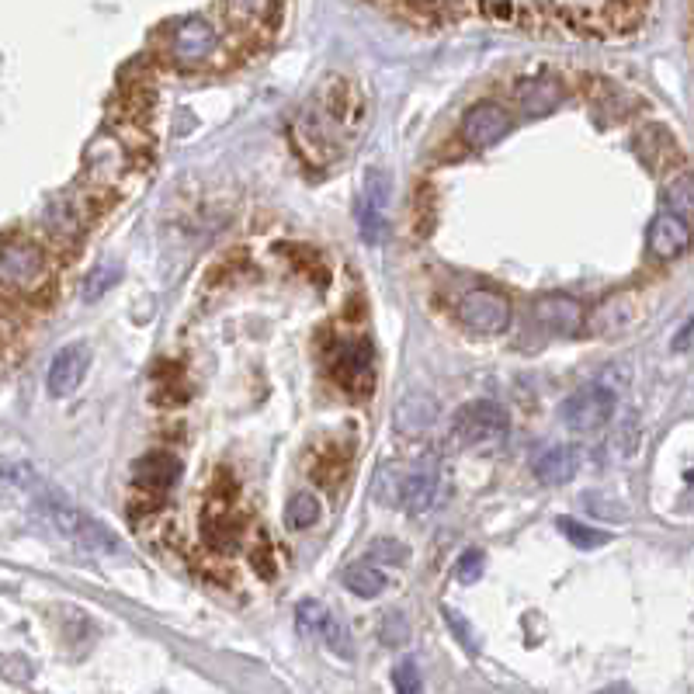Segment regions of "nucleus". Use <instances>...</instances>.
Masks as SVG:
<instances>
[{
    "instance_id": "1",
    "label": "nucleus",
    "mask_w": 694,
    "mask_h": 694,
    "mask_svg": "<svg viewBox=\"0 0 694 694\" xmlns=\"http://www.w3.org/2000/svg\"><path fill=\"white\" fill-rule=\"evenodd\" d=\"M361 125H365V94L354 80L327 73L295 115L292 136L309 164H330L351 150Z\"/></svg>"
},
{
    "instance_id": "2",
    "label": "nucleus",
    "mask_w": 694,
    "mask_h": 694,
    "mask_svg": "<svg viewBox=\"0 0 694 694\" xmlns=\"http://www.w3.org/2000/svg\"><path fill=\"white\" fill-rule=\"evenodd\" d=\"M0 476L11 479L14 486H21V490L32 497V504L39 507L42 518L53 524L59 535L70 538L73 545L94 552V556H115V552H122V542H118L105 524L98 518H91L87 511H80L77 504H70V500H66L63 493H56L49 483H42V479L35 476V469H28V465H0Z\"/></svg>"
},
{
    "instance_id": "3",
    "label": "nucleus",
    "mask_w": 694,
    "mask_h": 694,
    "mask_svg": "<svg viewBox=\"0 0 694 694\" xmlns=\"http://www.w3.org/2000/svg\"><path fill=\"white\" fill-rule=\"evenodd\" d=\"M552 28H566L583 39H615L629 35L646 18V7L636 4H545Z\"/></svg>"
},
{
    "instance_id": "4",
    "label": "nucleus",
    "mask_w": 694,
    "mask_h": 694,
    "mask_svg": "<svg viewBox=\"0 0 694 694\" xmlns=\"http://www.w3.org/2000/svg\"><path fill=\"white\" fill-rule=\"evenodd\" d=\"M223 46L226 32L216 21V11H195L171 28V59L177 66H188V70L209 66L223 53Z\"/></svg>"
},
{
    "instance_id": "5",
    "label": "nucleus",
    "mask_w": 694,
    "mask_h": 694,
    "mask_svg": "<svg viewBox=\"0 0 694 694\" xmlns=\"http://www.w3.org/2000/svg\"><path fill=\"white\" fill-rule=\"evenodd\" d=\"M49 278L46 250L32 240L21 236H7L0 240V285L14 292H35L42 289Z\"/></svg>"
},
{
    "instance_id": "6",
    "label": "nucleus",
    "mask_w": 694,
    "mask_h": 694,
    "mask_svg": "<svg viewBox=\"0 0 694 694\" xmlns=\"http://www.w3.org/2000/svg\"><path fill=\"white\" fill-rule=\"evenodd\" d=\"M452 438L462 448H483L497 445L507 438V413L493 400H472L465 403L452 420Z\"/></svg>"
},
{
    "instance_id": "7",
    "label": "nucleus",
    "mask_w": 694,
    "mask_h": 694,
    "mask_svg": "<svg viewBox=\"0 0 694 694\" xmlns=\"http://www.w3.org/2000/svg\"><path fill=\"white\" fill-rule=\"evenodd\" d=\"M389 195H393V177H389L386 167H372L365 174V184H361V240L368 247H379L386 240V209H389Z\"/></svg>"
},
{
    "instance_id": "8",
    "label": "nucleus",
    "mask_w": 694,
    "mask_h": 694,
    "mask_svg": "<svg viewBox=\"0 0 694 694\" xmlns=\"http://www.w3.org/2000/svg\"><path fill=\"white\" fill-rule=\"evenodd\" d=\"M459 323L472 334H504L511 327V302L493 289H472L459 299Z\"/></svg>"
},
{
    "instance_id": "9",
    "label": "nucleus",
    "mask_w": 694,
    "mask_h": 694,
    "mask_svg": "<svg viewBox=\"0 0 694 694\" xmlns=\"http://www.w3.org/2000/svg\"><path fill=\"white\" fill-rule=\"evenodd\" d=\"M618 396L604 386H587L577 389L570 400L563 403V424L577 434H594L615 417Z\"/></svg>"
},
{
    "instance_id": "10",
    "label": "nucleus",
    "mask_w": 694,
    "mask_h": 694,
    "mask_svg": "<svg viewBox=\"0 0 694 694\" xmlns=\"http://www.w3.org/2000/svg\"><path fill=\"white\" fill-rule=\"evenodd\" d=\"M511 132V115L497 105V101H476L469 112L462 115V139L476 150L500 143Z\"/></svg>"
},
{
    "instance_id": "11",
    "label": "nucleus",
    "mask_w": 694,
    "mask_h": 694,
    "mask_svg": "<svg viewBox=\"0 0 694 694\" xmlns=\"http://www.w3.org/2000/svg\"><path fill=\"white\" fill-rule=\"evenodd\" d=\"M639 313H642L639 295L636 292H618V295H608L604 302H597V309L587 316V327L601 337H618L629 327H636Z\"/></svg>"
},
{
    "instance_id": "12",
    "label": "nucleus",
    "mask_w": 694,
    "mask_h": 694,
    "mask_svg": "<svg viewBox=\"0 0 694 694\" xmlns=\"http://www.w3.org/2000/svg\"><path fill=\"white\" fill-rule=\"evenodd\" d=\"M334 372L337 382H344L351 393H365L372 386V344L365 337H354V341H341L334 354Z\"/></svg>"
},
{
    "instance_id": "13",
    "label": "nucleus",
    "mask_w": 694,
    "mask_h": 694,
    "mask_svg": "<svg viewBox=\"0 0 694 694\" xmlns=\"http://www.w3.org/2000/svg\"><path fill=\"white\" fill-rule=\"evenodd\" d=\"M87 365H91V347L87 344H66L63 351H56L53 365H49V393L53 396H70L77 393V386L84 382Z\"/></svg>"
},
{
    "instance_id": "14",
    "label": "nucleus",
    "mask_w": 694,
    "mask_h": 694,
    "mask_svg": "<svg viewBox=\"0 0 694 694\" xmlns=\"http://www.w3.org/2000/svg\"><path fill=\"white\" fill-rule=\"evenodd\" d=\"M438 486H441L438 483V465L434 462L417 465V469H410L403 476L400 504L413 514V518H420V514H427L434 504H438Z\"/></svg>"
},
{
    "instance_id": "15",
    "label": "nucleus",
    "mask_w": 694,
    "mask_h": 694,
    "mask_svg": "<svg viewBox=\"0 0 694 694\" xmlns=\"http://www.w3.org/2000/svg\"><path fill=\"white\" fill-rule=\"evenodd\" d=\"M393 424L400 438H424L438 424V400L431 393H406L396 406Z\"/></svg>"
},
{
    "instance_id": "16",
    "label": "nucleus",
    "mask_w": 694,
    "mask_h": 694,
    "mask_svg": "<svg viewBox=\"0 0 694 694\" xmlns=\"http://www.w3.org/2000/svg\"><path fill=\"white\" fill-rule=\"evenodd\" d=\"M691 247V230L684 219L670 216V212H660V216L649 223V254L656 261H674L684 250Z\"/></svg>"
},
{
    "instance_id": "17",
    "label": "nucleus",
    "mask_w": 694,
    "mask_h": 694,
    "mask_svg": "<svg viewBox=\"0 0 694 694\" xmlns=\"http://www.w3.org/2000/svg\"><path fill=\"white\" fill-rule=\"evenodd\" d=\"M535 320L542 323L545 330H552V334H577V330L587 323V316H583V306L577 299H570V295H545V299L535 302Z\"/></svg>"
},
{
    "instance_id": "18",
    "label": "nucleus",
    "mask_w": 694,
    "mask_h": 694,
    "mask_svg": "<svg viewBox=\"0 0 694 694\" xmlns=\"http://www.w3.org/2000/svg\"><path fill=\"white\" fill-rule=\"evenodd\" d=\"M580 469V455L573 445H552L549 452L538 455L535 462V479L542 486H563L577 476Z\"/></svg>"
},
{
    "instance_id": "19",
    "label": "nucleus",
    "mask_w": 694,
    "mask_h": 694,
    "mask_svg": "<svg viewBox=\"0 0 694 694\" xmlns=\"http://www.w3.org/2000/svg\"><path fill=\"white\" fill-rule=\"evenodd\" d=\"M177 476H181V462L167 452H150L132 469V479L146 490H167V486L177 483Z\"/></svg>"
},
{
    "instance_id": "20",
    "label": "nucleus",
    "mask_w": 694,
    "mask_h": 694,
    "mask_svg": "<svg viewBox=\"0 0 694 694\" xmlns=\"http://www.w3.org/2000/svg\"><path fill=\"white\" fill-rule=\"evenodd\" d=\"M202 535H205V545L216 552H236L243 542V528H240V521L230 518V511L209 514Z\"/></svg>"
},
{
    "instance_id": "21",
    "label": "nucleus",
    "mask_w": 694,
    "mask_h": 694,
    "mask_svg": "<svg viewBox=\"0 0 694 694\" xmlns=\"http://www.w3.org/2000/svg\"><path fill=\"white\" fill-rule=\"evenodd\" d=\"M344 587L351 590L354 597H365V601H372V597H379L382 590L389 587V580L375 563H354V566H347V570H344Z\"/></svg>"
},
{
    "instance_id": "22",
    "label": "nucleus",
    "mask_w": 694,
    "mask_h": 694,
    "mask_svg": "<svg viewBox=\"0 0 694 694\" xmlns=\"http://www.w3.org/2000/svg\"><path fill=\"white\" fill-rule=\"evenodd\" d=\"M667 212L684 223H694V174H677L667 184Z\"/></svg>"
},
{
    "instance_id": "23",
    "label": "nucleus",
    "mask_w": 694,
    "mask_h": 694,
    "mask_svg": "<svg viewBox=\"0 0 694 694\" xmlns=\"http://www.w3.org/2000/svg\"><path fill=\"white\" fill-rule=\"evenodd\" d=\"M556 528L563 531V535L570 538V542L577 545V549H583V552L601 549V545L611 542L608 531H597V528H590V524H583V521H577V518H559Z\"/></svg>"
},
{
    "instance_id": "24",
    "label": "nucleus",
    "mask_w": 694,
    "mask_h": 694,
    "mask_svg": "<svg viewBox=\"0 0 694 694\" xmlns=\"http://www.w3.org/2000/svg\"><path fill=\"white\" fill-rule=\"evenodd\" d=\"M316 518H320V500H316L313 493H295L289 500V507H285L289 528H313Z\"/></svg>"
},
{
    "instance_id": "25",
    "label": "nucleus",
    "mask_w": 694,
    "mask_h": 694,
    "mask_svg": "<svg viewBox=\"0 0 694 694\" xmlns=\"http://www.w3.org/2000/svg\"><path fill=\"white\" fill-rule=\"evenodd\" d=\"M295 622H299L302 636H323V629H327V622H330V611L323 608L320 601H302L299 608H295Z\"/></svg>"
},
{
    "instance_id": "26",
    "label": "nucleus",
    "mask_w": 694,
    "mask_h": 694,
    "mask_svg": "<svg viewBox=\"0 0 694 694\" xmlns=\"http://www.w3.org/2000/svg\"><path fill=\"white\" fill-rule=\"evenodd\" d=\"M368 559L386 566H403L410 559V549L403 542H396V538H372L368 542Z\"/></svg>"
},
{
    "instance_id": "27",
    "label": "nucleus",
    "mask_w": 694,
    "mask_h": 694,
    "mask_svg": "<svg viewBox=\"0 0 694 694\" xmlns=\"http://www.w3.org/2000/svg\"><path fill=\"white\" fill-rule=\"evenodd\" d=\"M115 282H118L115 264H98V268H94L91 275H87V282H84V302H98Z\"/></svg>"
},
{
    "instance_id": "28",
    "label": "nucleus",
    "mask_w": 694,
    "mask_h": 694,
    "mask_svg": "<svg viewBox=\"0 0 694 694\" xmlns=\"http://www.w3.org/2000/svg\"><path fill=\"white\" fill-rule=\"evenodd\" d=\"M379 636L386 646H406V639H410V622H406L403 611H386V618H382V625H379Z\"/></svg>"
},
{
    "instance_id": "29",
    "label": "nucleus",
    "mask_w": 694,
    "mask_h": 694,
    "mask_svg": "<svg viewBox=\"0 0 694 694\" xmlns=\"http://www.w3.org/2000/svg\"><path fill=\"white\" fill-rule=\"evenodd\" d=\"M393 688L396 694H420L424 691V681H420V670L413 660L400 663V667L393 670Z\"/></svg>"
},
{
    "instance_id": "30",
    "label": "nucleus",
    "mask_w": 694,
    "mask_h": 694,
    "mask_svg": "<svg viewBox=\"0 0 694 694\" xmlns=\"http://www.w3.org/2000/svg\"><path fill=\"white\" fill-rule=\"evenodd\" d=\"M323 639H327V646L334 649L337 656H344V660H351V656H354L351 632H347V625H341L337 618H330V622H327V629H323Z\"/></svg>"
},
{
    "instance_id": "31",
    "label": "nucleus",
    "mask_w": 694,
    "mask_h": 694,
    "mask_svg": "<svg viewBox=\"0 0 694 694\" xmlns=\"http://www.w3.org/2000/svg\"><path fill=\"white\" fill-rule=\"evenodd\" d=\"M483 566H486L483 552L469 549V552H462V559L455 563V577H459L462 583H476L479 577H483Z\"/></svg>"
},
{
    "instance_id": "32",
    "label": "nucleus",
    "mask_w": 694,
    "mask_h": 694,
    "mask_svg": "<svg viewBox=\"0 0 694 694\" xmlns=\"http://www.w3.org/2000/svg\"><path fill=\"white\" fill-rule=\"evenodd\" d=\"M445 622H448V629H455V636H459V642L469 653H476V636H472V625L465 622V618L459 615L455 608H445Z\"/></svg>"
},
{
    "instance_id": "33",
    "label": "nucleus",
    "mask_w": 694,
    "mask_h": 694,
    "mask_svg": "<svg viewBox=\"0 0 694 694\" xmlns=\"http://www.w3.org/2000/svg\"><path fill=\"white\" fill-rule=\"evenodd\" d=\"M694 347V316L688 323H684L681 330H677V337H674V351L681 354V351H691Z\"/></svg>"
},
{
    "instance_id": "34",
    "label": "nucleus",
    "mask_w": 694,
    "mask_h": 694,
    "mask_svg": "<svg viewBox=\"0 0 694 694\" xmlns=\"http://www.w3.org/2000/svg\"><path fill=\"white\" fill-rule=\"evenodd\" d=\"M254 566H257V570H261V577H264V580L275 577V563H271L268 552H254Z\"/></svg>"
},
{
    "instance_id": "35",
    "label": "nucleus",
    "mask_w": 694,
    "mask_h": 694,
    "mask_svg": "<svg viewBox=\"0 0 694 694\" xmlns=\"http://www.w3.org/2000/svg\"><path fill=\"white\" fill-rule=\"evenodd\" d=\"M597 694H632V688H625V684H611V688H604Z\"/></svg>"
},
{
    "instance_id": "36",
    "label": "nucleus",
    "mask_w": 694,
    "mask_h": 694,
    "mask_svg": "<svg viewBox=\"0 0 694 694\" xmlns=\"http://www.w3.org/2000/svg\"><path fill=\"white\" fill-rule=\"evenodd\" d=\"M684 479H688V483H694V469H691V472H684Z\"/></svg>"
}]
</instances>
